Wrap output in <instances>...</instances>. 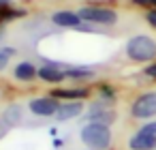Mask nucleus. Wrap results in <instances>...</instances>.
Masks as SVG:
<instances>
[{"label": "nucleus", "mask_w": 156, "mask_h": 150, "mask_svg": "<svg viewBox=\"0 0 156 150\" xmlns=\"http://www.w3.org/2000/svg\"><path fill=\"white\" fill-rule=\"evenodd\" d=\"M79 137L90 150H107L111 146V129L103 122H88L81 126Z\"/></svg>", "instance_id": "1"}, {"label": "nucleus", "mask_w": 156, "mask_h": 150, "mask_svg": "<svg viewBox=\"0 0 156 150\" xmlns=\"http://www.w3.org/2000/svg\"><path fill=\"white\" fill-rule=\"evenodd\" d=\"M126 56L133 62H152L156 58V41L147 35H135L126 43Z\"/></svg>", "instance_id": "2"}, {"label": "nucleus", "mask_w": 156, "mask_h": 150, "mask_svg": "<svg viewBox=\"0 0 156 150\" xmlns=\"http://www.w3.org/2000/svg\"><path fill=\"white\" fill-rule=\"evenodd\" d=\"M130 116L137 120H152L156 116V92L139 94L130 105Z\"/></svg>", "instance_id": "3"}, {"label": "nucleus", "mask_w": 156, "mask_h": 150, "mask_svg": "<svg viewBox=\"0 0 156 150\" xmlns=\"http://www.w3.org/2000/svg\"><path fill=\"white\" fill-rule=\"evenodd\" d=\"M79 17L90 24H101V26H111L118 22V13L107 9V7H81Z\"/></svg>", "instance_id": "4"}, {"label": "nucleus", "mask_w": 156, "mask_h": 150, "mask_svg": "<svg viewBox=\"0 0 156 150\" xmlns=\"http://www.w3.org/2000/svg\"><path fill=\"white\" fill-rule=\"evenodd\" d=\"M28 107L34 116H56L60 109V103L56 97H39V99H32Z\"/></svg>", "instance_id": "5"}, {"label": "nucleus", "mask_w": 156, "mask_h": 150, "mask_svg": "<svg viewBox=\"0 0 156 150\" xmlns=\"http://www.w3.org/2000/svg\"><path fill=\"white\" fill-rule=\"evenodd\" d=\"M128 148L130 150H156V135H150V133L139 129L128 139Z\"/></svg>", "instance_id": "6"}, {"label": "nucleus", "mask_w": 156, "mask_h": 150, "mask_svg": "<svg viewBox=\"0 0 156 150\" xmlns=\"http://www.w3.org/2000/svg\"><path fill=\"white\" fill-rule=\"evenodd\" d=\"M51 22L60 28H79L81 24V17L79 13H71V11H58L51 15Z\"/></svg>", "instance_id": "7"}, {"label": "nucleus", "mask_w": 156, "mask_h": 150, "mask_svg": "<svg viewBox=\"0 0 156 150\" xmlns=\"http://www.w3.org/2000/svg\"><path fill=\"white\" fill-rule=\"evenodd\" d=\"M88 90L86 88H56L51 90V97L56 99H64V101H81V99H88Z\"/></svg>", "instance_id": "8"}, {"label": "nucleus", "mask_w": 156, "mask_h": 150, "mask_svg": "<svg viewBox=\"0 0 156 150\" xmlns=\"http://www.w3.org/2000/svg\"><path fill=\"white\" fill-rule=\"evenodd\" d=\"M39 77L43 82H47V84H60V82L66 79V71H60L54 64H47V67H41L39 69Z\"/></svg>", "instance_id": "9"}, {"label": "nucleus", "mask_w": 156, "mask_h": 150, "mask_svg": "<svg viewBox=\"0 0 156 150\" xmlns=\"http://www.w3.org/2000/svg\"><path fill=\"white\" fill-rule=\"evenodd\" d=\"M13 75H15V79H20V82H32L34 77H39V69H37L32 62H20V64L15 67Z\"/></svg>", "instance_id": "10"}, {"label": "nucleus", "mask_w": 156, "mask_h": 150, "mask_svg": "<svg viewBox=\"0 0 156 150\" xmlns=\"http://www.w3.org/2000/svg\"><path fill=\"white\" fill-rule=\"evenodd\" d=\"M81 109H83V107H81V101H64V103L60 105L56 118H58V120H69V118L79 116Z\"/></svg>", "instance_id": "11"}, {"label": "nucleus", "mask_w": 156, "mask_h": 150, "mask_svg": "<svg viewBox=\"0 0 156 150\" xmlns=\"http://www.w3.org/2000/svg\"><path fill=\"white\" fill-rule=\"evenodd\" d=\"M90 122H103V124H111L115 120V112L109 109V107H94L90 114H88Z\"/></svg>", "instance_id": "12"}, {"label": "nucleus", "mask_w": 156, "mask_h": 150, "mask_svg": "<svg viewBox=\"0 0 156 150\" xmlns=\"http://www.w3.org/2000/svg\"><path fill=\"white\" fill-rule=\"evenodd\" d=\"M66 77H71V79H88V77H92V71H88V69H71V71H66Z\"/></svg>", "instance_id": "13"}, {"label": "nucleus", "mask_w": 156, "mask_h": 150, "mask_svg": "<svg viewBox=\"0 0 156 150\" xmlns=\"http://www.w3.org/2000/svg\"><path fill=\"white\" fill-rule=\"evenodd\" d=\"M5 120H7V122H17V120H20V107H17V105L9 107L7 114H5Z\"/></svg>", "instance_id": "14"}, {"label": "nucleus", "mask_w": 156, "mask_h": 150, "mask_svg": "<svg viewBox=\"0 0 156 150\" xmlns=\"http://www.w3.org/2000/svg\"><path fill=\"white\" fill-rule=\"evenodd\" d=\"M15 15H22V13H15V11H11V9H0V26H2L7 20L15 17Z\"/></svg>", "instance_id": "15"}, {"label": "nucleus", "mask_w": 156, "mask_h": 150, "mask_svg": "<svg viewBox=\"0 0 156 150\" xmlns=\"http://www.w3.org/2000/svg\"><path fill=\"white\" fill-rule=\"evenodd\" d=\"M141 131H145V133H150V135H156V120H147L145 124H141L139 126Z\"/></svg>", "instance_id": "16"}, {"label": "nucleus", "mask_w": 156, "mask_h": 150, "mask_svg": "<svg viewBox=\"0 0 156 150\" xmlns=\"http://www.w3.org/2000/svg\"><path fill=\"white\" fill-rule=\"evenodd\" d=\"M137 7H143V9H156V0H133Z\"/></svg>", "instance_id": "17"}, {"label": "nucleus", "mask_w": 156, "mask_h": 150, "mask_svg": "<svg viewBox=\"0 0 156 150\" xmlns=\"http://www.w3.org/2000/svg\"><path fill=\"white\" fill-rule=\"evenodd\" d=\"M150 79H156V62H150L147 67H145V71H143Z\"/></svg>", "instance_id": "18"}, {"label": "nucleus", "mask_w": 156, "mask_h": 150, "mask_svg": "<svg viewBox=\"0 0 156 150\" xmlns=\"http://www.w3.org/2000/svg\"><path fill=\"white\" fill-rule=\"evenodd\" d=\"M101 92H103L105 99H115V92H113V88H109V86H101Z\"/></svg>", "instance_id": "19"}, {"label": "nucleus", "mask_w": 156, "mask_h": 150, "mask_svg": "<svg viewBox=\"0 0 156 150\" xmlns=\"http://www.w3.org/2000/svg\"><path fill=\"white\" fill-rule=\"evenodd\" d=\"M145 20H147V24H150L152 28H156V9H152V11H147V15H145Z\"/></svg>", "instance_id": "20"}, {"label": "nucleus", "mask_w": 156, "mask_h": 150, "mask_svg": "<svg viewBox=\"0 0 156 150\" xmlns=\"http://www.w3.org/2000/svg\"><path fill=\"white\" fill-rule=\"evenodd\" d=\"M9 54H11V52H0V71L9 64Z\"/></svg>", "instance_id": "21"}, {"label": "nucleus", "mask_w": 156, "mask_h": 150, "mask_svg": "<svg viewBox=\"0 0 156 150\" xmlns=\"http://www.w3.org/2000/svg\"><path fill=\"white\" fill-rule=\"evenodd\" d=\"M11 0H0V9H11Z\"/></svg>", "instance_id": "22"}, {"label": "nucleus", "mask_w": 156, "mask_h": 150, "mask_svg": "<svg viewBox=\"0 0 156 150\" xmlns=\"http://www.w3.org/2000/svg\"><path fill=\"white\" fill-rule=\"evenodd\" d=\"M2 37H5V30H2V28H0V43H2Z\"/></svg>", "instance_id": "23"}]
</instances>
